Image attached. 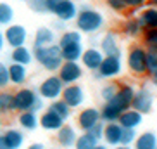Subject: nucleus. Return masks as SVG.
Wrapping results in <instances>:
<instances>
[{"instance_id": "nucleus-11", "label": "nucleus", "mask_w": 157, "mask_h": 149, "mask_svg": "<svg viewBox=\"0 0 157 149\" xmlns=\"http://www.w3.org/2000/svg\"><path fill=\"white\" fill-rule=\"evenodd\" d=\"M60 99H62V101H64L71 109H76V107L83 106L86 95H85L83 87H79L78 83H74V85H66L64 90H62Z\"/></svg>"}, {"instance_id": "nucleus-50", "label": "nucleus", "mask_w": 157, "mask_h": 149, "mask_svg": "<svg viewBox=\"0 0 157 149\" xmlns=\"http://www.w3.org/2000/svg\"><path fill=\"white\" fill-rule=\"evenodd\" d=\"M0 130H2V120H0Z\"/></svg>"}, {"instance_id": "nucleus-38", "label": "nucleus", "mask_w": 157, "mask_h": 149, "mask_svg": "<svg viewBox=\"0 0 157 149\" xmlns=\"http://www.w3.org/2000/svg\"><path fill=\"white\" fill-rule=\"evenodd\" d=\"M116 92H117V85L111 83V85H105V87L102 89L100 95H102V99H104V101L107 103V101H111V99L116 95Z\"/></svg>"}, {"instance_id": "nucleus-25", "label": "nucleus", "mask_w": 157, "mask_h": 149, "mask_svg": "<svg viewBox=\"0 0 157 149\" xmlns=\"http://www.w3.org/2000/svg\"><path fill=\"white\" fill-rule=\"evenodd\" d=\"M17 121H19V125H21V128L23 130H35L38 127V116H36V113L35 111H23V113H19V116H17Z\"/></svg>"}, {"instance_id": "nucleus-36", "label": "nucleus", "mask_w": 157, "mask_h": 149, "mask_svg": "<svg viewBox=\"0 0 157 149\" xmlns=\"http://www.w3.org/2000/svg\"><path fill=\"white\" fill-rule=\"evenodd\" d=\"M157 71V52L147 50V73H155Z\"/></svg>"}, {"instance_id": "nucleus-34", "label": "nucleus", "mask_w": 157, "mask_h": 149, "mask_svg": "<svg viewBox=\"0 0 157 149\" xmlns=\"http://www.w3.org/2000/svg\"><path fill=\"white\" fill-rule=\"evenodd\" d=\"M135 139H136V132H135V128H123L119 144L121 146H131L135 142Z\"/></svg>"}, {"instance_id": "nucleus-49", "label": "nucleus", "mask_w": 157, "mask_h": 149, "mask_svg": "<svg viewBox=\"0 0 157 149\" xmlns=\"http://www.w3.org/2000/svg\"><path fill=\"white\" fill-rule=\"evenodd\" d=\"M150 5H152V7H157V0H150Z\"/></svg>"}, {"instance_id": "nucleus-44", "label": "nucleus", "mask_w": 157, "mask_h": 149, "mask_svg": "<svg viewBox=\"0 0 157 149\" xmlns=\"http://www.w3.org/2000/svg\"><path fill=\"white\" fill-rule=\"evenodd\" d=\"M4 45H5V38H4V31H0V50L4 49Z\"/></svg>"}, {"instance_id": "nucleus-21", "label": "nucleus", "mask_w": 157, "mask_h": 149, "mask_svg": "<svg viewBox=\"0 0 157 149\" xmlns=\"http://www.w3.org/2000/svg\"><path fill=\"white\" fill-rule=\"evenodd\" d=\"M28 78V71H26V66L17 64V62H12L9 66V82L12 85H23Z\"/></svg>"}, {"instance_id": "nucleus-35", "label": "nucleus", "mask_w": 157, "mask_h": 149, "mask_svg": "<svg viewBox=\"0 0 157 149\" xmlns=\"http://www.w3.org/2000/svg\"><path fill=\"white\" fill-rule=\"evenodd\" d=\"M69 42H81V33L76 31V30L64 31V33H62V37H60L59 45H62V43H69Z\"/></svg>"}, {"instance_id": "nucleus-10", "label": "nucleus", "mask_w": 157, "mask_h": 149, "mask_svg": "<svg viewBox=\"0 0 157 149\" xmlns=\"http://www.w3.org/2000/svg\"><path fill=\"white\" fill-rule=\"evenodd\" d=\"M154 101H155V95L152 94V90L143 87V89L135 90V97H133V103H131V107H133L135 111L142 113V115H147V113L152 111Z\"/></svg>"}, {"instance_id": "nucleus-24", "label": "nucleus", "mask_w": 157, "mask_h": 149, "mask_svg": "<svg viewBox=\"0 0 157 149\" xmlns=\"http://www.w3.org/2000/svg\"><path fill=\"white\" fill-rule=\"evenodd\" d=\"M10 59L12 62H17V64H23V66H28L33 62V52L29 50L28 47H16L12 49V54H10Z\"/></svg>"}, {"instance_id": "nucleus-1", "label": "nucleus", "mask_w": 157, "mask_h": 149, "mask_svg": "<svg viewBox=\"0 0 157 149\" xmlns=\"http://www.w3.org/2000/svg\"><path fill=\"white\" fill-rule=\"evenodd\" d=\"M133 97H135V87L133 85H129V83L119 85L116 95L111 101H107V103L104 104V107L100 109V120H104L105 123L117 121V118L121 116V113L131 107Z\"/></svg>"}, {"instance_id": "nucleus-23", "label": "nucleus", "mask_w": 157, "mask_h": 149, "mask_svg": "<svg viewBox=\"0 0 157 149\" xmlns=\"http://www.w3.org/2000/svg\"><path fill=\"white\" fill-rule=\"evenodd\" d=\"M143 30H145V26H143L140 18H129V19H126L124 24H123V31H124L129 38L140 37L143 33Z\"/></svg>"}, {"instance_id": "nucleus-2", "label": "nucleus", "mask_w": 157, "mask_h": 149, "mask_svg": "<svg viewBox=\"0 0 157 149\" xmlns=\"http://www.w3.org/2000/svg\"><path fill=\"white\" fill-rule=\"evenodd\" d=\"M33 59L38 61L42 64V68H45L47 71H57L60 64L64 62L62 54H60V47L56 43H50V45L45 47H35Z\"/></svg>"}, {"instance_id": "nucleus-26", "label": "nucleus", "mask_w": 157, "mask_h": 149, "mask_svg": "<svg viewBox=\"0 0 157 149\" xmlns=\"http://www.w3.org/2000/svg\"><path fill=\"white\" fill-rule=\"evenodd\" d=\"M54 31L50 28H38L36 33H35V47H45L54 43Z\"/></svg>"}, {"instance_id": "nucleus-5", "label": "nucleus", "mask_w": 157, "mask_h": 149, "mask_svg": "<svg viewBox=\"0 0 157 149\" xmlns=\"http://www.w3.org/2000/svg\"><path fill=\"white\" fill-rule=\"evenodd\" d=\"M47 12H52L62 23H66L76 18L78 7L74 4V0H47Z\"/></svg>"}, {"instance_id": "nucleus-41", "label": "nucleus", "mask_w": 157, "mask_h": 149, "mask_svg": "<svg viewBox=\"0 0 157 149\" xmlns=\"http://www.w3.org/2000/svg\"><path fill=\"white\" fill-rule=\"evenodd\" d=\"M105 4H107V7H111L116 12H124L126 10L124 0H105Z\"/></svg>"}, {"instance_id": "nucleus-43", "label": "nucleus", "mask_w": 157, "mask_h": 149, "mask_svg": "<svg viewBox=\"0 0 157 149\" xmlns=\"http://www.w3.org/2000/svg\"><path fill=\"white\" fill-rule=\"evenodd\" d=\"M0 149H10L9 146H7V142H5V139H4L2 134H0Z\"/></svg>"}, {"instance_id": "nucleus-20", "label": "nucleus", "mask_w": 157, "mask_h": 149, "mask_svg": "<svg viewBox=\"0 0 157 149\" xmlns=\"http://www.w3.org/2000/svg\"><path fill=\"white\" fill-rule=\"evenodd\" d=\"M76 130H74L71 125H62L57 130V142H59L60 146H64V147H71V146H74V142H76Z\"/></svg>"}, {"instance_id": "nucleus-48", "label": "nucleus", "mask_w": 157, "mask_h": 149, "mask_svg": "<svg viewBox=\"0 0 157 149\" xmlns=\"http://www.w3.org/2000/svg\"><path fill=\"white\" fill-rule=\"evenodd\" d=\"M93 149H107V146H102V144H97Z\"/></svg>"}, {"instance_id": "nucleus-33", "label": "nucleus", "mask_w": 157, "mask_h": 149, "mask_svg": "<svg viewBox=\"0 0 157 149\" xmlns=\"http://www.w3.org/2000/svg\"><path fill=\"white\" fill-rule=\"evenodd\" d=\"M12 19H14V10H12V7L9 4L2 2L0 4V24H7L9 26L12 23Z\"/></svg>"}, {"instance_id": "nucleus-52", "label": "nucleus", "mask_w": 157, "mask_h": 149, "mask_svg": "<svg viewBox=\"0 0 157 149\" xmlns=\"http://www.w3.org/2000/svg\"><path fill=\"white\" fill-rule=\"evenodd\" d=\"M152 50H155V52H157V49H152Z\"/></svg>"}, {"instance_id": "nucleus-8", "label": "nucleus", "mask_w": 157, "mask_h": 149, "mask_svg": "<svg viewBox=\"0 0 157 149\" xmlns=\"http://www.w3.org/2000/svg\"><path fill=\"white\" fill-rule=\"evenodd\" d=\"M59 80L66 85H74L78 83V80L83 76V68L78 64V61H64L62 64H60L59 70Z\"/></svg>"}, {"instance_id": "nucleus-15", "label": "nucleus", "mask_w": 157, "mask_h": 149, "mask_svg": "<svg viewBox=\"0 0 157 149\" xmlns=\"http://www.w3.org/2000/svg\"><path fill=\"white\" fill-rule=\"evenodd\" d=\"M142 121H143V115L138 111H135L133 107L123 111L121 116L117 118V123H119L123 128H136V127L142 125Z\"/></svg>"}, {"instance_id": "nucleus-42", "label": "nucleus", "mask_w": 157, "mask_h": 149, "mask_svg": "<svg viewBox=\"0 0 157 149\" xmlns=\"http://www.w3.org/2000/svg\"><path fill=\"white\" fill-rule=\"evenodd\" d=\"M148 0H124V5L126 9H131V10H138V9H143L147 5Z\"/></svg>"}, {"instance_id": "nucleus-19", "label": "nucleus", "mask_w": 157, "mask_h": 149, "mask_svg": "<svg viewBox=\"0 0 157 149\" xmlns=\"http://www.w3.org/2000/svg\"><path fill=\"white\" fill-rule=\"evenodd\" d=\"M60 47V54L64 61H79L81 54H83V45L81 42H69V43H62Z\"/></svg>"}, {"instance_id": "nucleus-12", "label": "nucleus", "mask_w": 157, "mask_h": 149, "mask_svg": "<svg viewBox=\"0 0 157 149\" xmlns=\"http://www.w3.org/2000/svg\"><path fill=\"white\" fill-rule=\"evenodd\" d=\"M4 38H5V43L10 45L12 49L23 47L26 43V38H28V31L21 24H9L7 30L4 31Z\"/></svg>"}, {"instance_id": "nucleus-16", "label": "nucleus", "mask_w": 157, "mask_h": 149, "mask_svg": "<svg viewBox=\"0 0 157 149\" xmlns=\"http://www.w3.org/2000/svg\"><path fill=\"white\" fill-rule=\"evenodd\" d=\"M100 52L104 56H112V57H121V50L117 45V37L114 33H105L100 42Z\"/></svg>"}, {"instance_id": "nucleus-28", "label": "nucleus", "mask_w": 157, "mask_h": 149, "mask_svg": "<svg viewBox=\"0 0 157 149\" xmlns=\"http://www.w3.org/2000/svg\"><path fill=\"white\" fill-rule=\"evenodd\" d=\"M145 28H157V7H145L140 14Z\"/></svg>"}, {"instance_id": "nucleus-37", "label": "nucleus", "mask_w": 157, "mask_h": 149, "mask_svg": "<svg viewBox=\"0 0 157 149\" xmlns=\"http://www.w3.org/2000/svg\"><path fill=\"white\" fill-rule=\"evenodd\" d=\"M9 83V66L0 61V89H5Z\"/></svg>"}, {"instance_id": "nucleus-47", "label": "nucleus", "mask_w": 157, "mask_h": 149, "mask_svg": "<svg viewBox=\"0 0 157 149\" xmlns=\"http://www.w3.org/2000/svg\"><path fill=\"white\" fill-rule=\"evenodd\" d=\"M112 149H131V147H129V146H114V147H112Z\"/></svg>"}, {"instance_id": "nucleus-3", "label": "nucleus", "mask_w": 157, "mask_h": 149, "mask_svg": "<svg viewBox=\"0 0 157 149\" xmlns=\"http://www.w3.org/2000/svg\"><path fill=\"white\" fill-rule=\"evenodd\" d=\"M76 28L81 33H95L104 26V16L95 9L83 5L76 14Z\"/></svg>"}, {"instance_id": "nucleus-4", "label": "nucleus", "mask_w": 157, "mask_h": 149, "mask_svg": "<svg viewBox=\"0 0 157 149\" xmlns=\"http://www.w3.org/2000/svg\"><path fill=\"white\" fill-rule=\"evenodd\" d=\"M43 103L42 97L31 89H19L14 94V103H12V111H35L42 109Z\"/></svg>"}, {"instance_id": "nucleus-39", "label": "nucleus", "mask_w": 157, "mask_h": 149, "mask_svg": "<svg viewBox=\"0 0 157 149\" xmlns=\"http://www.w3.org/2000/svg\"><path fill=\"white\" fill-rule=\"evenodd\" d=\"M86 134L90 135V137H92L93 140H97V142H98V140H100L102 137H104V125H102L100 121H98L97 125L92 127V128H90V130H88Z\"/></svg>"}, {"instance_id": "nucleus-29", "label": "nucleus", "mask_w": 157, "mask_h": 149, "mask_svg": "<svg viewBox=\"0 0 157 149\" xmlns=\"http://www.w3.org/2000/svg\"><path fill=\"white\" fill-rule=\"evenodd\" d=\"M48 109H50V111H54L57 116H60L64 121L71 116V111H73V109H71V107L67 106V104H66L62 99H56V101H52Z\"/></svg>"}, {"instance_id": "nucleus-6", "label": "nucleus", "mask_w": 157, "mask_h": 149, "mask_svg": "<svg viewBox=\"0 0 157 149\" xmlns=\"http://www.w3.org/2000/svg\"><path fill=\"white\" fill-rule=\"evenodd\" d=\"M126 64L133 74H145L147 73V49L142 45H133L128 50Z\"/></svg>"}, {"instance_id": "nucleus-18", "label": "nucleus", "mask_w": 157, "mask_h": 149, "mask_svg": "<svg viewBox=\"0 0 157 149\" xmlns=\"http://www.w3.org/2000/svg\"><path fill=\"white\" fill-rule=\"evenodd\" d=\"M121 132H123V127L117 123V121H111L104 125V137L102 139L105 140L109 146H119V140H121Z\"/></svg>"}, {"instance_id": "nucleus-14", "label": "nucleus", "mask_w": 157, "mask_h": 149, "mask_svg": "<svg viewBox=\"0 0 157 149\" xmlns=\"http://www.w3.org/2000/svg\"><path fill=\"white\" fill-rule=\"evenodd\" d=\"M102 59H104V54L100 52V49H93V47L83 50V54H81L83 66L90 71H97L100 62H102Z\"/></svg>"}, {"instance_id": "nucleus-40", "label": "nucleus", "mask_w": 157, "mask_h": 149, "mask_svg": "<svg viewBox=\"0 0 157 149\" xmlns=\"http://www.w3.org/2000/svg\"><path fill=\"white\" fill-rule=\"evenodd\" d=\"M29 9L35 12H47V0H29Z\"/></svg>"}, {"instance_id": "nucleus-17", "label": "nucleus", "mask_w": 157, "mask_h": 149, "mask_svg": "<svg viewBox=\"0 0 157 149\" xmlns=\"http://www.w3.org/2000/svg\"><path fill=\"white\" fill-rule=\"evenodd\" d=\"M38 125H42V128L43 130H48V132H56V130H59L60 127L64 125V120L60 116H57L54 111H45L42 115V118L38 120Z\"/></svg>"}, {"instance_id": "nucleus-31", "label": "nucleus", "mask_w": 157, "mask_h": 149, "mask_svg": "<svg viewBox=\"0 0 157 149\" xmlns=\"http://www.w3.org/2000/svg\"><path fill=\"white\" fill-rule=\"evenodd\" d=\"M12 103H14V94L2 90L0 92V115H7L12 111Z\"/></svg>"}, {"instance_id": "nucleus-9", "label": "nucleus", "mask_w": 157, "mask_h": 149, "mask_svg": "<svg viewBox=\"0 0 157 149\" xmlns=\"http://www.w3.org/2000/svg\"><path fill=\"white\" fill-rule=\"evenodd\" d=\"M123 64H121V57H112V56H104L98 70L95 71V78H116L121 74Z\"/></svg>"}, {"instance_id": "nucleus-32", "label": "nucleus", "mask_w": 157, "mask_h": 149, "mask_svg": "<svg viewBox=\"0 0 157 149\" xmlns=\"http://www.w3.org/2000/svg\"><path fill=\"white\" fill-rule=\"evenodd\" d=\"M97 144H98L97 140H93L92 137L86 134V132H83L81 135H78V137H76L74 147H76V149H93Z\"/></svg>"}, {"instance_id": "nucleus-30", "label": "nucleus", "mask_w": 157, "mask_h": 149, "mask_svg": "<svg viewBox=\"0 0 157 149\" xmlns=\"http://www.w3.org/2000/svg\"><path fill=\"white\" fill-rule=\"evenodd\" d=\"M142 40L147 50L157 49V28H145L142 33Z\"/></svg>"}, {"instance_id": "nucleus-45", "label": "nucleus", "mask_w": 157, "mask_h": 149, "mask_svg": "<svg viewBox=\"0 0 157 149\" xmlns=\"http://www.w3.org/2000/svg\"><path fill=\"white\" fill-rule=\"evenodd\" d=\"M28 149H45V147H43V144H38V142H35V144H31Z\"/></svg>"}, {"instance_id": "nucleus-51", "label": "nucleus", "mask_w": 157, "mask_h": 149, "mask_svg": "<svg viewBox=\"0 0 157 149\" xmlns=\"http://www.w3.org/2000/svg\"><path fill=\"white\" fill-rule=\"evenodd\" d=\"M23 2H29V0H23Z\"/></svg>"}, {"instance_id": "nucleus-22", "label": "nucleus", "mask_w": 157, "mask_h": 149, "mask_svg": "<svg viewBox=\"0 0 157 149\" xmlns=\"http://www.w3.org/2000/svg\"><path fill=\"white\" fill-rule=\"evenodd\" d=\"M135 149H157V135L154 132H143L135 139Z\"/></svg>"}, {"instance_id": "nucleus-13", "label": "nucleus", "mask_w": 157, "mask_h": 149, "mask_svg": "<svg viewBox=\"0 0 157 149\" xmlns=\"http://www.w3.org/2000/svg\"><path fill=\"white\" fill-rule=\"evenodd\" d=\"M100 121V111L95 107H85L78 115V127L83 132H88L92 127H95Z\"/></svg>"}, {"instance_id": "nucleus-27", "label": "nucleus", "mask_w": 157, "mask_h": 149, "mask_svg": "<svg viewBox=\"0 0 157 149\" xmlns=\"http://www.w3.org/2000/svg\"><path fill=\"white\" fill-rule=\"evenodd\" d=\"M4 135L5 142H7V146H9L10 149H19L21 146H23L24 142V135L21 130H14V128H10V130H7Z\"/></svg>"}, {"instance_id": "nucleus-7", "label": "nucleus", "mask_w": 157, "mask_h": 149, "mask_svg": "<svg viewBox=\"0 0 157 149\" xmlns=\"http://www.w3.org/2000/svg\"><path fill=\"white\" fill-rule=\"evenodd\" d=\"M62 90H64V83L59 80L57 74H52L48 78H45L38 87V95L42 99L47 101H56L62 95Z\"/></svg>"}, {"instance_id": "nucleus-46", "label": "nucleus", "mask_w": 157, "mask_h": 149, "mask_svg": "<svg viewBox=\"0 0 157 149\" xmlns=\"http://www.w3.org/2000/svg\"><path fill=\"white\" fill-rule=\"evenodd\" d=\"M152 83L155 85V89H157V71H155V73H152Z\"/></svg>"}]
</instances>
